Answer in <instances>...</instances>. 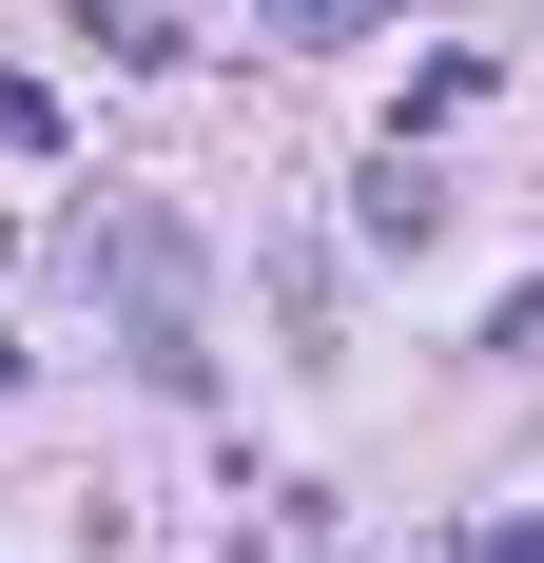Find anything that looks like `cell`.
I'll list each match as a JSON object with an SVG mask.
<instances>
[{
  "label": "cell",
  "mask_w": 544,
  "mask_h": 563,
  "mask_svg": "<svg viewBox=\"0 0 544 563\" xmlns=\"http://www.w3.org/2000/svg\"><path fill=\"white\" fill-rule=\"evenodd\" d=\"M467 563H544V525H487V544H467Z\"/></svg>",
  "instance_id": "5b68a950"
},
{
  "label": "cell",
  "mask_w": 544,
  "mask_h": 563,
  "mask_svg": "<svg viewBox=\"0 0 544 563\" xmlns=\"http://www.w3.org/2000/svg\"><path fill=\"white\" fill-rule=\"evenodd\" d=\"M0 156H58V78H0Z\"/></svg>",
  "instance_id": "3957f363"
},
{
  "label": "cell",
  "mask_w": 544,
  "mask_h": 563,
  "mask_svg": "<svg viewBox=\"0 0 544 563\" xmlns=\"http://www.w3.org/2000/svg\"><path fill=\"white\" fill-rule=\"evenodd\" d=\"M98 273H117V350L156 369V389H215V331H195V233L156 195H117L98 214Z\"/></svg>",
  "instance_id": "6da1fadb"
},
{
  "label": "cell",
  "mask_w": 544,
  "mask_h": 563,
  "mask_svg": "<svg viewBox=\"0 0 544 563\" xmlns=\"http://www.w3.org/2000/svg\"><path fill=\"white\" fill-rule=\"evenodd\" d=\"M272 40H350V20H370V0H253Z\"/></svg>",
  "instance_id": "277c9868"
},
{
  "label": "cell",
  "mask_w": 544,
  "mask_h": 563,
  "mask_svg": "<svg viewBox=\"0 0 544 563\" xmlns=\"http://www.w3.org/2000/svg\"><path fill=\"white\" fill-rule=\"evenodd\" d=\"M370 233H389V253H428V233H447V195H428V156H409V136L370 156Z\"/></svg>",
  "instance_id": "7a4b0ae2"
}]
</instances>
